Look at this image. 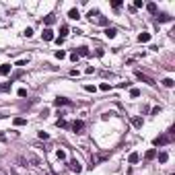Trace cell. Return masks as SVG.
I'll return each instance as SVG.
<instances>
[{
	"mask_svg": "<svg viewBox=\"0 0 175 175\" xmlns=\"http://www.w3.org/2000/svg\"><path fill=\"white\" fill-rule=\"evenodd\" d=\"M68 167H70V171H72V173H80V171H82V167H80V163H78V161H70V163H68Z\"/></svg>",
	"mask_w": 175,
	"mask_h": 175,
	"instance_id": "5b68a950",
	"label": "cell"
},
{
	"mask_svg": "<svg viewBox=\"0 0 175 175\" xmlns=\"http://www.w3.org/2000/svg\"><path fill=\"white\" fill-rule=\"evenodd\" d=\"M56 126H58V128H68V122H66V120H62V118H60V120L56 122Z\"/></svg>",
	"mask_w": 175,
	"mask_h": 175,
	"instance_id": "7402d4cb",
	"label": "cell"
},
{
	"mask_svg": "<svg viewBox=\"0 0 175 175\" xmlns=\"http://www.w3.org/2000/svg\"><path fill=\"white\" fill-rule=\"evenodd\" d=\"M43 21H46V25H54V23H56V17H54V15H48Z\"/></svg>",
	"mask_w": 175,
	"mask_h": 175,
	"instance_id": "ac0fdd59",
	"label": "cell"
},
{
	"mask_svg": "<svg viewBox=\"0 0 175 175\" xmlns=\"http://www.w3.org/2000/svg\"><path fill=\"white\" fill-rule=\"evenodd\" d=\"M167 159H169L167 152H161V155H159V161H161V163H167Z\"/></svg>",
	"mask_w": 175,
	"mask_h": 175,
	"instance_id": "d4e9b609",
	"label": "cell"
},
{
	"mask_svg": "<svg viewBox=\"0 0 175 175\" xmlns=\"http://www.w3.org/2000/svg\"><path fill=\"white\" fill-rule=\"evenodd\" d=\"M70 60H72V62H76V60H78V56H76V52H72V54H70Z\"/></svg>",
	"mask_w": 175,
	"mask_h": 175,
	"instance_id": "8d00e7d4",
	"label": "cell"
},
{
	"mask_svg": "<svg viewBox=\"0 0 175 175\" xmlns=\"http://www.w3.org/2000/svg\"><path fill=\"white\" fill-rule=\"evenodd\" d=\"M97 21H99V25H107V19H105V17H99Z\"/></svg>",
	"mask_w": 175,
	"mask_h": 175,
	"instance_id": "d6a6232c",
	"label": "cell"
},
{
	"mask_svg": "<svg viewBox=\"0 0 175 175\" xmlns=\"http://www.w3.org/2000/svg\"><path fill=\"white\" fill-rule=\"evenodd\" d=\"M68 19H74V21H78V19H80V15H78V10H76V8H72V10L68 12Z\"/></svg>",
	"mask_w": 175,
	"mask_h": 175,
	"instance_id": "2e32d148",
	"label": "cell"
},
{
	"mask_svg": "<svg viewBox=\"0 0 175 175\" xmlns=\"http://www.w3.org/2000/svg\"><path fill=\"white\" fill-rule=\"evenodd\" d=\"M66 35H68V27H66V25H62V27H60V39H64Z\"/></svg>",
	"mask_w": 175,
	"mask_h": 175,
	"instance_id": "d6986e66",
	"label": "cell"
},
{
	"mask_svg": "<svg viewBox=\"0 0 175 175\" xmlns=\"http://www.w3.org/2000/svg\"><path fill=\"white\" fill-rule=\"evenodd\" d=\"M89 17H91V21H93V17H99V10H97V8H93V10H89Z\"/></svg>",
	"mask_w": 175,
	"mask_h": 175,
	"instance_id": "83f0119b",
	"label": "cell"
},
{
	"mask_svg": "<svg viewBox=\"0 0 175 175\" xmlns=\"http://www.w3.org/2000/svg\"><path fill=\"white\" fill-rule=\"evenodd\" d=\"M130 97H140V91L138 89H132V91H130Z\"/></svg>",
	"mask_w": 175,
	"mask_h": 175,
	"instance_id": "1f68e13d",
	"label": "cell"
},
{
	"mask_svg": "<svg viewBox=\"0 0 175 175\" xmlns=\"http://www.w3.org/2000/svg\"><path fill=\"white\" fill-rule=\"evenodd\" d=\"M173 140V136H169V134H163V136H157L155 140H152V144L155 146H165V144H169Z\"/></svg>",
	"mask_w": 175,
	"mask_h": 175,
	"instance_id": "6da1fadb",
	"label": "cell"
},
{
	"mask_svg": "<svg viewBox=\"0 0 175 175\" xmlns=\"http://www.w3.org/2000/svg\"><path fill=\"white\" fill-rule=\"evenodd\" d=\"M70 128L74 130V132H82V130H84V122H82V120H74V122L70 124Z\"/></svg>",
	"mask_w": 175,
	"mask_h": 175,
	"instance_id": "7a4b0ae2",
	"label": "cell"
},
{
	"mask_svg": "<svg viewBox=\"0 0 175 175\" xmlns=\"http://www.w3.org/2000/svg\"><path fill=\"white\" fill-rule=\"evenodd\" d=\"M148 39H150V33H140V35H138V41H140V43H146Z\"/></svg>",
	"mask_w": 175,
	"mask_h": 175,
	"instance_id": "e0dca14e",
	"label": "cell"
},
{
	"mask_svg": "<svg viewBox=\"0 0 175 175\" xmlns=\"http://www.w3.org/2000/svg\"><path fill=\"white\" fill-rule=\"evenodd\" d=\"M23 35H25V37H31V35H33V29H31V27H27V29L23 31Z\"/></svg>",
	"mask_w": 175,
	"mask_h": 175,
	"instance_id": "f1b7e54d",
	"label": "cell"
},
{
	"mask_svg": "<svg viewBox=\"0 0 175 175\" xmlns=\"http://www.w3.org/2000/svg\"><path fill=\"white\" fill-rule=\"evenodd\" d=\"M27 161L31 163V167H37V165H39V159H37L35 155H31V152H27Z\"/></svg>",
	"mask_w": 175,
	"mask_h": 175,
	"instance_id": "9c48e42d",
	"label": "cell"
},
{
	"mask_svg": "<svg viewBox=\"0 0 175 175\" xmlns=\"http://www.w3.org/2000/svg\"><path fill=\"white\" fill-rule=\"evenodd\" d=\"M56 58H58V60H62V58H66V52H62V50H58V52H56Z\"/></svg>",
	"mask_w": 175,
	"mask_h": 175,
	"instance_id": "4316f807",
	"label": "cell"
},
{
	"mask_svg": "<svg viewBox=\"0 0 175 175\" xmlns=\"http://www.w3.org/2000/svg\"><path fill=\"white\" fill-rule=\"evenodd\" d=\"M41 37L46 39V41H52V39H56V37H54V31H52L50 27H48V29H43V33H41Z\"/></svg>",
	"mask_w": 175,
	"mask_h": 175,
	"instance_id": "8992f818",
	"label": "cell"
},
{
	"mask_svg": "<svg viewBox=\"0 0 175 175\" xmlns=\"http://www.w3.org/2000/svg\"><path fill=\"white\" fill-rule=\"evenodd\" d=\"M70 103H72V101L66 99V97H56V99H54V105H56V107H60V105H70Z\"/></svg>",
	"mask_w": 175,
	"mask_h": 175,
	"instance_id": "3957f363",
	"label": "cell"
},
{
	"mask_svg": "<svg viewBox=\"0 0 175 175\" xmlns=\"http://www.w3.org/2000/svg\"><path fill=\"white\" fill-rule=\"evenodd\" d=\"M15 126H25L27 124V120H23V118H15V122H12Z\"/></svg>",
	"mask_w": 175,
	"mask_h": 175,
	"instance_id": "44dd1931",
	"label": "cell"
},
{
	"mask_svg": "<svg viewBox=\"0 0 175 175\" xmlns=\"http://www.w3.org/2000/svg\"><path fill=\"white\" fill-rule=\"evenodd\" d=\"M107 157H109V155H95V157L91 159V169H93V167H95L97 163H101V161H105Z\"/></svg>",
	"mask_w": 175,
	"mask_h": 175,
	"instance_id": "277c9868",
	"label": "cell"
},
{
	"mask_svg": "<svg viewBox=\"0 0 175 175\" xmlns=\"http://www.w3.org/2000/svg\"><path fill=\"white\" fill-rule=\"evenodd\" d=\"M39 138H41V140H48V138H50V136H48V134H46V132H39Z\"/></svg>",
	"mask_w": 175,
	"mask_h": 175,
	"instance_id": "d590c367",
	"label": "cell"
},
{
	"mask_svg": "<svg viewBox=\"0 0 175 175\" xmlns=\"http://www.w3.org/2000/svg\"><path fill=\"white\" fill-rule=\"evenodd\" d=\"M146 10H148L150 15H157V4H155V2H148V4H146Z\"/></svg>",
	"mask_w": 175,
	"mask_h": 175,
	"instance_id": "9a60e30c",
	"label": "cell"
},
{
	"mask_svg": "<svg viewBox=\"0 0 175 175\" xmlns=\"http://www.w3.org/2000/svg\"><path fill=\"white\" fill-rule=\"evenodd\" d=\"M111 6L118 10V8H122V2H120V0H113V2H111Z\"/></svg>",
	"mask_w": 175,
	"mask_h": 175,
	"instance_id": "4dcf8cb0",
	"label": "cell"
},
{
	"mask_svg": "<svg viewBox=\"0 0 175 175\" xmlns=\"http://www.w3.org/2000/svg\"><path fill=\"white\" fill-rule=\"evenodd\" d=\"M132 124H134L136 128H140V126H142V120H140V118H132Z\"/></svg>",
	"mask_w": 175,
	"mask_h": 175,
	"instance_id": "484cf974",
	"label": "cell"
},
{
	"mask_svg": "<svg viewBox=\"0 0 175 175\" xmlns=\"http://www.w3.org/2000/svg\"><path fill=\"white\" fill-rule=\"evenodd\" d=\"M84 91H89V93H95V86H91V84H86V86H84Z\"/></svg>",
	"mask_w": 175,
	"mask_h": 175,
	"instance_id": "e575fe53",
	"label": "cell"
},
{
	"mask_svg": "<svg viewBox=\"0 0 175 175\" xmlns=\"http://www.w3.org/2000/svg\"><path fill=\"white\" fill-rule=\"evenodd\" d=\"M118 35V29H113V27H107L105 29V37H109V39H113Z\"/></svg>",
	"mask_w": 175,
	"mask_h": 175,
	"instance_id": "30bf717a",
	"label": "cell"
},
{
	"mask_svg": "<svg viewBox=\"0 0 175 175\" xmlns=\"http://www.w3.org/2000/svg\"><path fill=\"white\" fill-rule=\"evenodd\" d=\"M76 56H84V58H86V56H91V52H89V48H84V46H82V48H78V50H76Z\"/></svg>",
	"mask_w": 175,
	"mask_h": 175,
	"instance_id": "7c38bea8",
	"label": "cell"
},
{
	"mask_svg": "<svg viewBox=\"0 0 175 175\" xmlns=\"http://www.w3.org/2000/svg\"><path fill=\"white\" fill-rule=\"evenodd\" d=\"M163 84L167 86V89H171V86L175 84V80H173V78H165V80H163Z\"/></svg>",
	"mask_w": 175,
	"mask_h": 175,
	"instance_id": "cb8c5ba5",
	"label": "cell"
},
{
	"mask_svg": "<svg viewBox=\"0 0 175 175\" xmlns=\"http://www.w3.org/2000/svg\"><path fill=\"white\" fill-rule=\"evenodd\" d=\"M4 140H6V136H4L2 132H0V142H4Z\"/></svg>",
	"mask_w": 175,
	"mask_h": 175,
	"instance_id": "74e56055",
	"label": "cell"
},
{
	"mask_svg": "<svg viewBox=\"0 0 175 175\" xmlns=\"http://www.w3.org/2000/svg\"><path fill=\"white\" fill-rule=\"evenodd\" d=\"M136 76H138L142 82H146V84H155V80H152L150 76H146V74H142V72H136Z\"/></svg>",
	"mask_w": 175,
	"mask_h": 175,
	"instance_id": "52a82bcc",
	"label": "cell"
},
{
	"mask_svg": "<svg viewBox=\"0 0 175 175\" xmlns=\"http://www.w3.org/2000/svg\"><path fill=\"white\" fill-rule=\"evenodd\" d=\"M19 97H27V89H19Z\"/></svg>",
	"mask_w": 175,
	"mask_h": 175,
	"instance_id": "836d02e7",
	"label": "cell"
},
{
	"mask_svg": "<svg viewBox=\"0 0 175 175\" xmlns=\"http://www.w3.org/2000/svg\"><path fill=\"white\" fill-rule=\"evenodd\" d=\"M138 161H140V155H138V152H130L128 163H130V165H134V163H138Z\"/></svg>",
	"mask_w": 175,
	"mask_h": 175,
	"instance_id": "ba28073f",
	"label": "cell"
},
{
	"mask_svg": "<svg viewBox=\"0 0 175 175\" xmlns=\"http://www.w3.org/2000/svg\"><path fill=\"white\" fill-rule=\"evenodd\" d=\"M56 157H58L60 161H64V159H66V152H64L62 148H58V150H56Z\"/></svg>",
	"mask_w": 175,
	"mask_h": 175,
	"instance_id": "ffe728a7",
	"label": "cell"
},
{
	"mask_svg": "<svg viewBox=\"0 0 175 175\" xmlns=\"http://www.w3.org/2000/svg\"><path fill=\"white\" fill-rule=\"evenodd\" d=\"M48 175H52V173H48Z\"/></svg>",
	"mask_w": 175,
	"mask_h": 175,
	"instance_id": "f35d334b",
	"label": "cell"
},
{
	"mask_svg": "<svg viewBox=\"0 0 175 175\" xmlns=\"http://www.w3.org/2000/svg\"><path fill=\"white\" fill-rule=\"evenodd\" d=\"M10 84H12V82H4V84H0V93H4V91H10Z\"/></svg>",
	"mask_w": 175,
	"mask_h": 175,
	"instance_id": "603a6c76",
	"label": "cell"
},
{
	"mask_svg": "<svg viewBox=\"0 0 175 175\" xmlns=\"http://www.w3.org/2000/svg\"><path fill=\"white\" fill-rule=\"evenodd\" d=\"M10 68H12L10 64H2V66H0V76H2V74H8V72H10Z\"/></svg>",
	"mask_w": 175,
	"mask_h": 175,
	"instance_id": "5bb4252c",
	"label": "cell"
},
{
	"mask_svg": "<svg viewBox=\"0 0 175 175\" xmlns=\"http://www.w3.org/2000/svg\"><path fill=\"white\" fill-rule=\"evenodd\" d=\"M157 157V150L155 148H150V150H146V155H144V159L146 161H152V159H155Z\"/></svg>",
	"mask_w": 175,
	"mask_h": 175,
	"instance_id": "4fadbf2b",
	"label": "cell"
},
{
	"mask_svg": "<svg viewBox=\"0 0 175 175\" xmlns=\"http://www.w3.org/2000/svg\"><path fill=\"white\" fill-rule=\"evenodd\" d=\"M144 6V2H142V0H136V2H134V6L132 8H142Z\"/></svg>",
	"mask_w": 175,
	"mask_h": 175,
	"instance_id": "f546056e",
	"label": "cell"
},
{
	"mask_svg": "<svg viewBox=\"0 0 175 175\" xmlns=\"http://www.w3.org/2000/svg\"><path fill=\"white\" fill-rule=\"evenodd\" d=\"M157 21H159V23H169V21H171V17H169L167 12H161V15L157 17Z\"/></svg>",
	"mask_w": 175,
	"mask_h": 175,
	"instance_id": "8fae6325",
	"label": "cell"
}]
</instances>
